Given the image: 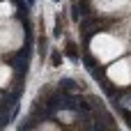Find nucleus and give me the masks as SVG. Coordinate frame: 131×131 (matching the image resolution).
<instances>
[{
    "label": "nucleus",
    "mask_w": 131,
    "mask_h": 131,
    "mask_svg": "<svg viewBox=\"0 0 131 131\" xmlns=\"http://www.w3.org/2000/svg\"><path fill=\"white\" fill-rule=\"evenodd\" d=\"M88 48H90L92 58L101 64H108V62H113V60H117L127 53V44L111 32H97L88 41Z\"/></svg>",
    "instance_id": "1"
},
{
    "label": "nucleus",
    "mask_w": 131,
    "mask_h": 131,
    "mask_svg": "<svg viewBox=\"0 0 131 131\" xmlns=\"http://www.w3.org/2000/svg\"><path fill=\"white\" fill-rule=\"evenodd\" d=\"M25 44V28L21 21L5 18L0 21V55L16 53Z\"/></svg>",
    "instance_id": "2"
},
{
    "label": "nucleus",
    "mask_w": 131,
    "mask_h": 131,
    "mask_svg": "<svg viewBox=\"0 0 131 131\" xmlns=\"http://www.w3.org/2000/svg\"><path fill=\"white\" fill-rule=\"evenodd\" d=\"M106 78L117 88L131 85V55H122V58L113 60L106 67Z\"/></svg>",
    "instance_id": "3"
},
{
    "label": "nucleus",
    "mask_w": 131,
    "mask_h": 131,
    "mask_svg": "<svg viewBox=\"0 0 131 131\" xmlns=\"http://www.w3.org/2000/svg\"><path fill=\"white\" fill-rule=\"evenodd\" d=\"M90 5L99 14H122L131 7V0H90Z\"/></svg>",
    "instance_id": "4"
},
{
    "label": "nucleus",
    "mask_w": 131,
    "mask_h": 131,
    "mask_svg": "<svg viewBox=\"0 0 131 131\" xmlns=\"http://www.w3.org/2000/svg\"><path fill=\"white\" fill-rule=\"evenodd\" d=\"M14 78V67L0 60V88H7Z\"/></svg>",
    "instance_id": "5"
},
{
    "label": "nucleus",
    "mask_w": 131,
    "mask_h": 131,
    "mask_svg": "<svg viewBox=\"0 0 131 131\" xmlns=\"http://www.w3.org/2000/svg\"><path fill=\"white\" fill-rule=\"evenodd\" d=\"M14 12H16V7L12 5V0H0V21L12 18V16H14Z\"/></svg>",
    "instance_id": "6"
}]
</instances>
